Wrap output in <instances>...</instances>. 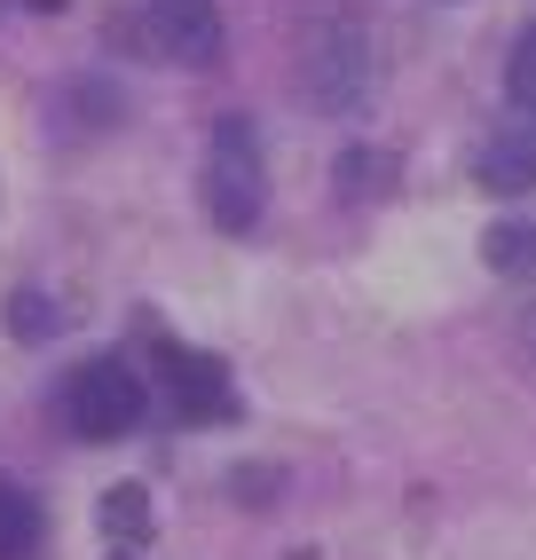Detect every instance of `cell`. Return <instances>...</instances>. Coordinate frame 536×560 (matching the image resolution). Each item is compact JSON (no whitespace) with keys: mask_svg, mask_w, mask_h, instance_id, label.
Wrapping results in <instances>:
<instances>
[{"mask_svg":"<svg viewBox=\"0 0 536 560\" xmlns=\"http://www.w3.org/2000/svg\"><path fill=\"white\" fill-rule=\"evenodd\" d=\"M48 537V521H40V498L16 490L9 474H0V560H32Z\"/></svg>","mask_w":536,"mask_h":560,"instance_id":"ba28073f","label":"cell"},{"mask_svg":"<svg viewBox=\"0 0 536 560\" xmlns=\"http://www.w3.org/2000/svg\"><path fill=\"white\" fill-rule=\"evenodd\" d=\"M206 213L213 230L229 237H253L260 213H268V166H260V135L253 119H221L206 142Z\"/></svg>","mask_w":536,"mask_h":560,"instance_id":"7a4b0ae2","label":"cell"},{"mask_svg":"<svg viewBox=\"0 0 536 560\" xmlns=\"http://www.w3.org/2000/svg\"><path fill=\"white\" fill-rule=\"evenodd\" d=\"M159 380H166V402H174V419H182V427H221L229 410H237L221 355H206V348L159 340Z\"/></svg>","mask_w":536,"mask_h":560,"instance_id":"277c9868","label":"cell"},{"mask_svg":"<svg viewBox=\"0 0 536 560\" xmlns=\"http://www.w3.org/2000/svg\"><path fill=\"white\" fill-rule=\"evenodd\" d=\"M142 410H150L142 371L119 363V355H95V363H80V371L63 380V419H71V434H88V442H119V434H135Z\"/></svg>","mask_w":536,"mask_h":560,"instance_id":"3957f363","label":"cell"},{"mask_svg":"<svg viewBox=\"0 0 536 560\" xmlns=\"http://www.w3.org/2000/svg\"><path fill=\"white\" fill-rule=\"evenodd\" d=\"M505 88H513V103L521 110H536V24L513 40V63H505Z\"/></svg>","mask_w":536,"mask_h":560,"instance_id":"30bf717a","label":"cell"},{"mask_svg":"<svg viewBox=\"0 0 536 560\" xmlns=\"http://www.w3.org/2000/svg\"><path fill=\"white\" fill-rule=\"evenodd\" d=\"M32 9H63V0H32Z\"/></svg>","mask_w":536,"mask_h":560,"instance_id":"5bb4252c","label":"cell"},{"mask_svg":"<svg viewBox=\"0 0 536 560\" xmlns=\"http://www.w3.org/2000/svg\"><path fill=\"white\" fill-rule=\"evenodd\" d=\"M300 80H308L316 110H339V119L378 95V40L348 0H316L300 16Z\"/></svg>","mask_w":536,"mask_h":560,"instance_id":"6da1fadb","label":"cell"},{"mask_svg":"<svg viewBox=\"0 0 536 560\" xmlns=\"http://www.w3.org/2000/svg\"><path fill=\"white\" fill-rule=\"evenodd\" d=\"M481 260L497 277H536V221H497L481 237Z\"/></svg>","mask_w":536,"mask_h":560,"instance_id":"9c48e42d","label":"cell"},{"mask_svg":"<svg viewBox=\"0 0 536 560\" xmlns=\"http://www.w3.org/2000/svg\"><path fill=\"white\" fill-rule=\"evenodd\" d=\"M474 182L481 190H497V198H521V190H536V110H505L489 135H481V151H474Z\"/></svg>","mask_w":536,"mask_h":560,"instance_id":"8992f818","label":"cell"},{"mask_svg":"<svg viewBox=\"0 0 536 560\" xmlns=\"http://www.w3.org/2000/svg\"><path fill=\"white\" fill-rule=\"evenodd\" d=\"M339 190H348V198L387 190V159H378V151H348V159H339Z\"/></svg>","mask_w":536,"mask_h":560,"instance_id":"8fae6325","label":"cell"},{"mask_svg":"<svg viewBox=\"0 0 536 560\" xmlns=\"http://www.w3.org/2000/svg\"><path fill=\"white\" fill-rule=\"evenodd\" d=\"M103 537H110V560H142V545H150V498H142V481H119V490L103 498Z\"/></svg>","mask_w":536,"mask_h":560,"instance_id":"52a82bcc","label":"cell"},{"mask_svg":"<svg viewBox=\"0 0 536 560\" xmlns=\"http://www.w3.org/2000/svg\"><path fill=\"white\" fill-rule=\"evenodd\" d=\"M9 331H16V340H40V331H56V308L40 301V292H16V301H9Z\"/></svg>","mask_w":536,"mask_h":560,"instance_id":"7c38bea8","label":"cell"},{"mask_svg":"<svg viewBox=\"0 0 536 560\" xmlns=\"http://www.w3.org/2000/svg\"><path fill=\"white\" fill-rule=\"evenodd\" d=\"M521 355H528V371H536V308H521Z\"/></svg>","mask_w":536,"mask_h":560,"instance_id":"4fadbf2b","label":"cell"},{"mask_svg":"<svg viewBox=\"0 0 536 560\" xmlns=\"http://www.w3.org/2000/svg\"><path fill=\"white\" fill-rule=\"evenodd\" d=\"M142 40H150V56H166L182 71H206V63H221V9L213 0H150Z\"/></svg>","mask_w":536,"mask_h":560,"instance_id":"5b68a950","label":"cell"}]
</instances>
